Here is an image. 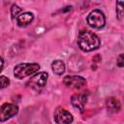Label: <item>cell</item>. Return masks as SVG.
<instances>
[{"label": "cell", "instance_id": "cell-13", "mask_svg": "<svg viewBox=\"0 0 124 124\" xmlns=\"http://www.w3.org/2000/svg\"><path fill=\"white\" fill-rule=\"evenodd\" d=\"M10 84V79L6 76H0V90L8 87Z\"/></svg>", "mask_w": 124, "mask_h": 124}, {"label": "cell", "instance_id": "cell-14", "mask_svg": "<svg viewBox=\"0 0 124 124\" xmlns=\"http://www.w3.org/2000/svg\"><path fill=\"white\" fill-rule=\"evenodd\" d=\"M116 14H117V17L119 19H121V17L123 16V2L122 1L116 2Z\"/></svg>", "mask_w": 124, "mask_h": 124}, {"label": "cell", "instance_id": "cell-10", "mask_svg": "<svg viewBox=\"0 0 124 124\" xmlns=\"http://www.w3.org/2000/svg\"><path fill=\"white\" fill-rule=\"evenodd\" d=\"M106 106H107L108 110L110 112H118L121 108L120 102L114 97H109L108 99H107Z\"/></svg>", "mask_w": 124, "mask_h": 124}, {"label": "cell", "instance_id": "cell-8", "mask_svg": "<svg viewBox=\"0 0 124 124\" xmlns=\"http://www.w3.org/2000/svg\"><path fill=\"white\" fill-rule=\"evenodd\" d=\"M86 102H87V94H74L71 98L72 105L75 108H77L80 112H83Z\"/></svg>", "mask_w": 124, "mask_h": 124}, {"label": "cell", "instance_id": "cell-15", "mask_svg": "<svg viewBox=\"0 0 124 124\" xmlns=\"http://www.w3.org/2000/svg\"><path fill=\"white\" fill-rule=\"evenodd\" d=\"M117 65L118 67H123L124 66V59H123V53H120L118 56V60H117Z\"/></svg>", "mask_w": 124, "mask_h": 124}, {"label": "cell", "instance_id": "cell-3", "mask_svg": "<svg viewBox=\"0 0 124 124\" xmlns=\"http://www.w3.org/2000/svg\"><path fill=\"white\" fill-rule=\"evenodd\" d=\"M87 23L95 29H101L106 24V16L100 10H93L87 16Z\"/></svg>", "mask_w": 124, "mask_h": 124}, {"label": "cell", "instance_id": "cell-12", "mask_svg": "<svg viewBox=\"0 0 124 124\" xmlns=\"http://www.w3.org/2000/svg\"><path fill=\"white\" fill-rule=\"evenodd\" d=\"M22 12V9L20 7H18L17 5L14 4L12 7H11V16L13 18H16Z\"/></svg>", "mask_w": 124, "mask_h": 124}, {"label": "cell", "instance_id": "cell-11", "mask_svg": "<svg viewBox=\"0 0 124 124\" xmlns=\"http://www.w3.org/2000/svg\"><path fill=\"white\" fill-rule=\"evenodd\" d=\"M51 70L56 75H62L65 72V64L62 60L56 59L51 63Z\"/></svg>", "mask_w": 124, "mask_h": 124}, {"label": "cell", "instance_id": "cell-1", "mask_svg": "<svg viewBox=\"0 0 124 124\" xmlns=\"http://www.w3.org/2000/svg\"><path fill=\"white\" fill-rule=\"evenodd\" d=\"M78 45L82 51L88 52L99 48L101 41L95 33L88 30H81L78 36Z\"/></svg>", "mask_w": 124, "mask_h": 124}, {"label": "cell", "instance_id": "cell-5", "mask_svg": "<svg viewBox=\"0 0 124 124\" xmlns=\"http://www.w3.org/2000/svg\"><path fill=\"white\" fill-rule=\"evenodd\" d=\"M18 112V107L15 104H3L0 107V122L7 121Z\"/></svg>", "mask_w": 124, "mask_h": 124}, {"label": "cell", "instance_id": "cell-16", "mask_svg": "<svg viewBox=\"0 0 124 124\" xmlns=\"http://www.w3.org/2000/svg\"><path fill=\"white\" fill-rule=\"evenodd\" d=\"M3 67H4V60H3V58L0 56V72L3 70Z\"/></svg>", "mask_w": 124, "mask_h": 124}, {"label": "cell", "instance_id": "cell-7", "mask_svg": "<svg viewBox=\"0 0 124 124\" xmlns=\"http://www.w3.org/2000/svg\"><path fill=\"white\" fill-rule=\"evenodd\" d=\"M63 83L69 88L80 89L86 84V80L79 76H66L63 78Z\"/></svg>", "mask_w": 124, "mask_h": 124}, {"label": "cell", "instance_id": "cell-6", "mask_svg": "<svg viewBox=\"0 0 124 124\" xmlns=\"http://www.w3.org/2000/svg\"><path fill=\"white\" fill-rule=\"evenodd\" d=\"M53 118L57 124H70L74 120L73 115L70 113V111L66 110L61 107H58L54 110Z\"/></svg>", "mask_w": 124, "mask_h": 124}, {"label": "cell", "instance_id": "cell-2", "mask_svg": "<svg viewBox=\"0 0 124 124\" xmlns=\"http://www.w3.org/2000/svg\"><path fill=\"white\" fill-rule=\"evenodd\" d=\"M40 70V65L37 63H20L14 68V75L16 78L21 79L23 78L34 75Z\"/></svg>", "mask_w": 124, "mask_h": 124}, {"label": "cell", "instance_id": "cell-4", "mask_svg": "<svg viewBox=\"0 0 124 124\" xmlns=\"http://www.w3.org/2000/svg\"><path fill=\"white\" fill-rule=\"evenodd\" d=\"M47 77H48V75L46 72L38 73L35 76H33L27 81L26 84L30 88H32V89H34L36 91H40V90H42L46 86V81H47Z\"/></svg>", "mask_w": 124, "mask_h": 124}, {"label": "cell", "instance_id": "cell-9", "mask_svg": "<svg viewBox=\"0 0 124 124\" xmlns=\"http://www.w3.org/2000/svg\"><path fill=\"white\" fill-rule=\"evenodd\" d=\"M34 19V15L30 12H24L21 13L17 17H16V23L20 27H25L29 25Z\"/></svg>", "mask_w": 124, "mask_h": 124}]
</instances>
